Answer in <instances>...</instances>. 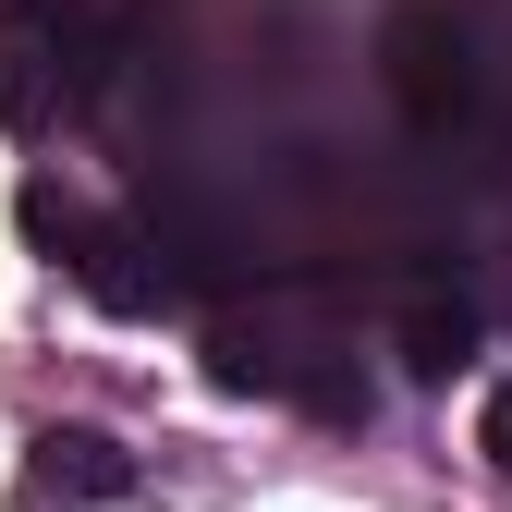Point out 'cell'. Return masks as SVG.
Listing matches in <instances>:
<instances>
[{"mask_svg":"<svg viewBox=\"0 0 512 512\" xmlns=\"http://www.w3.org/2000/svg\"><path fill=\"white\" fill-rule=\"evenodd\" d=\"M378 49H391V86H403V110H415V122H452V110L476 98V74H464V37L439 25L427 0H415V13H391V37H378Z\"/></svg>","mask_w":512,"mask_h":512,"instance_id":"277c9868","label":"cell"},{"mask_svg":"<svg viewBox=\"0 0 512 512\" xmlns=\"http://www.w3.org/2000/svg\"><path fill=\"white\" fill-rule=\"evenodd\" d=\"M135 500V452L98 427H37L25 464H13V512H110Z\"/></svg>","mask_w":512,"mask_h":512,"instance_id":"7a4b0ae2","label":"cell"},{"mask_svg":"<svg viewBox=\"0 0 512 512\" xmlns=\"http://www.w3.org/2000/svg\"><path fill=\"white\" fill-rule=\"evenodd\" d=\"M391 342H403V366H415V378H452V366H476V305H439V293H415Z\"/></svg>","mask_w":512,"mask_h":512,"instance_id":"5b68a950","label":"cell"},{"mask_svg":"<svg viewBox=\"0 0 512 512\" xmlns=\"http://www.w3.org/2000/svg\"><path fill=\"white\" fill-rule=\"evenodd\" d=\"M61 269H74V281H86L110 317H159V305L183 293V281L159 269V244H147L135 220H86V208H74V232H61Z\"/></svg>","mask_w":512,"mask_h":512,"instance_id":"3957f363","label":"cell"},{"mask_svg":"<svg viewBox=\"0 0 512 512\" xmlns=\"http://www.w3.org/2000/svg\"><path fill=\"white\" fill-rule=\"evenodd\" d=\"M476 439H488V464L512 476V391H488V427H476Z\"/></svg>","mask_w":512,"mask_h":512,"instance_id":"8992f818","label":"cell"},{"mask_svg":"<svg viewBox=\"0 0 512 512\" xmlns=\"http://www.w3.org/2000/svg\"><path fill=\"white\" fill-rule=\"evenodd\" d=\"M61 37H74L61 0H0V122L13 135H49L61 98L86 86V61H61Z\"/></svg>","mask_w":512,"mask_h":512,"instance_id":"6da1fadb","label":"cell"}]
</instances>
